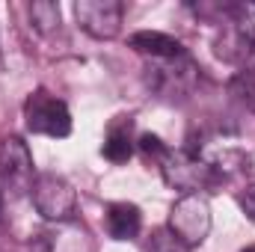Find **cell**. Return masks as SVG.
I'll list each match as a JSON object with an SVG mask.
<instances>
[{"label":"cell","instance_id":"6da1fadb","mask_svg":"<svg viewBox=\"0 0 255 252\" xmlns=\"http://www.w3.org/2000/svg\"><path fill=\"white\" fill-rule=\"evenodd\" d=\"M30 199L39 217H45L48 223H68L77 211V193L57 172L36 175V181L30 184Z\"/></svg>","mask_w":255,"mask_h":252},{"label":"cell","instance_id":"7a4b0ae2","mask_svg":"<svg viewBox=\"0 0 255 252\" xmlns=\"http://www.w3.org/2000/svg\"><path fill=\"white\" fill-rule=\"evenodd\" d=\"M24 122L30 133H42L51 139H63L71 133V113L65 107V101H60L57 95L36 89L27 95L24 101Z\"/></svg>","mask_w":255,"mask_h":252},{"label":"cell","instance_id":"3957f363","mask_svg":"<svg viewBox=\"0 0 255 252\" xmlns=\"http://www.w3.org/2000/svg\"><path fill=\"white\" fill-rule=\"evenodd\" d=\"M184 247H199L211 232V202L202 193L178 196V202L169 208V226H166Z\"/></svg>","mask_w":255,"mask_h":252},{"label":"cell","instance_id":"277c9868","mask_svg":"<svg viewBox=\"0 0 255 252\" xmlns=\"http://www.w3.org/2000/svg\"><path fill=\"white\" fill-rule=\"evenodd\" d=\"M160 172H163V181L172 190H181V196L187 193H199L214 181V166L208 160H202L199 154L193 151H172L166 148V154L160 157Z\"/></svg>","mask_w":255,"mask_h":252},{"label":"cell","instance_id":"5b68a950","mask_svg":"<svg viewBox=\"0 0 255 252\" xmlns=\"http://www.w3.org/2000/svg\"><path fill=\"white\" fill-rule=\"evenodd\" d=\"M74 21L92 39H116L125 21V3L122 0H77Z\"/></svg>","mask_w":255,"mask_h":252},{"label":"cell","instance_id":"8992f818","mask_svg":"<svg viewBox=\"0 0 255 252\" xmlns=\"http://www.w3.org/2000/svg\"><path fill=\"white\" fill-rule=\"evenodd\" d=\"M148 83L160 92V95H187L193 92V86L199 83V65L193 63L190 57H175V60H157L151 63V74Z\"/></svg>","mask_w":255,"mask_h":252},{"label":"cell","instance_id":"52a82bcc","mask_svg":"<svg viewBox=\"0 0 255 252\" xmlns=\"http://www.w3.org/2000/svg\"><path fill=\"white\" fill-rule=\"evenodd\" d=\"M0 178L3 184H27L33 178V154L21 136H6L0 142Z\"/></svg>","mask_w":255,"mask_h":252},{"label":"cell","instance_id":"ba28073f","mask_svg":"<svg viewBox=\"0 0 255 252\" xmlns=\"http://www.w3.org/2000/svg\"><path fill=\"white\" fill-rule=\"evenodd\" d=\"M130 48L136 54H145L151 57V63L157 60H175V57H184V48L178 39L166 36V33H157V30H142V33H133L130 36Z\"/></svg>","mask_w":255,"mask_h":252},{"label":"cell","instance_id":"9c48e42d","mask_svg":"<svg viewBox=\"0 0 255 252\" xmlns=\"http://www.w3.org/2000/svg\"><path fill=\"white\" fill-rule=\"evenodd\" d=\"M142 229V214L130 202H113L107 208V232L113 241H133Z\"/></svg>","mask_w":255,"mask_h":252},{"label":"cell","instance_id":"30bf717a","mask_svg":"<svg viewBox=\"0 0 255 252\" xmlns=\"http://www.w3.org/2000/svg\"><path fill=\"white\" fill-rule=\"evenodd\" d=\"M226 18L232 21L238 42L247 48H255V3H250V0L226 3Z\"/></svg>","mask_w":255,"mask_h":252},{"label":"cell","instance_id":"8fae6325","mask_svg":"<svg viewBox=\"0 0 255 252\" xmlns=\"http://www.w3.org/2000/svg\"><path fill=\"white\" fill-rule=\"evenodd\" d=\"M30 21L45 36L54 33V30H60V3H54V0H36V3H30Z\"/></svg>","mask_w":255,"mask_h":252},{"label":"cell","instance_id":"7c38bea8","mask_svg":"<svg viewBox=\"0 0 255 252\" xmlns=\"http://www.w3.org/2000/svg\"><path fill=\"white\" fill-rule=\"evenodd\" d=\"M101 154H104L110 163H125L128 157L133 154V142H130L128 130H116V127H113V130L107 133V139H104Z\"/></svg>","mask_w":255,"mask_h":252},{"label":"cell","instance_id":"4fadbf2b","mask_svg":"<svg viewBox=\"0 0 255 252\" xmlns=\"http://www.w3.org/2000/svg\"><path fill=\"white\" fill-rule=\"evenodd\" d=\"M148 252H190V247H184L169 229H157L148 241Z\"/></svg>","mask_w":255,"mask_h":252},{"label":"cell","instance_id":"5bb4252c","mask_svg":"<svg viewBox=\"0 0 255 252\" xmlns=\"http://www.w3.org/2000/svg\"><path fill=\"white\" fill-rule=\"evenodd\" d=\"M139 148H142L145 154H151V157H163V154H166V145H163V139H160L157 133H142V136H139Z\"/></svg>","mask_w":255,"mask_h":252},{"label":"cell","instance_id":"9a60e30c","mask_svg":"<svg viewBox=\"0 0 255 252\" xmlns=\"http://www.w3.org/2000/svg\"><path fill=\"white\" fill-rule=\"evenodd\" d=\"M241 65H244V71H241V83L250 86V89H255V48L241 60Z\"/></svg>","mask_w":255,"mask_h":252},{"label":"cell","instance_id":"2e32d148","mask_svg":"<svg viewBox=\"0 0 255 252\" xmlns=\"http://www.w3.org/2000/svg\"><path fill=\"white\" fill-rule=\"evenodd\" d=\"M238 205H241V211L255 223V184H250V187L238 196Z\"/></svg>","mask_w":255,"mask_h":252},{"label":"cell","instance_id":"e0dca14e","mask_svg":"<svg viewBox=\"0 0 255 252\" xmlns=\"http://www.w3.org/2000/svg\"><path fill=\"white\" fill-rule=\"evenodd\" d=\"M3 202H6V184H3V178H0V217H3Z\"/></svg>","mask_w":255,"mask_h":252},{"label":"cell","instance_id":"ac0fdd59","mask_svg":"<svg viewBox=\"0 0 255 252\" xmlns=\"http://www.w3.org/2000/svg\"><path fill=\"white\" fill-rule=\"evenodd\" d=\"M244 95H250V107L255 110V89H250V86H244Z\"/></svg>","mask_w":255,"mask_h":252},{"label":"cell","instance_id":"d6986e66","mask_svg":"<svg viewBox=\"0 0 255 252\" xmlns=\"http://www.w3.org/2000/svg\"><path fill=\"white\" fill-rule=\"evenodd\" d=\"M3 65L6 63H3V48H0V71H3Z\"/></svg>","mask_w":255,"mask_h":252},{"label":"cell","instance_id":"ffe728a7","mask_svg":"<svg viewBox=\"0 0 255 252\" xmlns=\"http://www.w3.org/2000/svg\"><path fill=\"white\" fill-rule=\"evenodd\" d=\"M244 252H255V244H253V247H247V250H244Z\"/></svg>","mask_w":255,"mask_h":252}]
</instances>
